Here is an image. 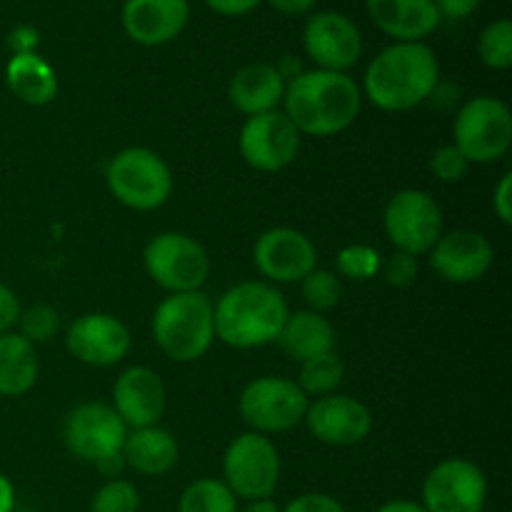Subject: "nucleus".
<instances>
[{
  "label": "nucleus",
  "mask_w": 512,
  "mask_h": 512,
  "mask_svg": "<svg viewBox=\"0 0 512 512\" xmlns=\"http://www.w3.org/2000/svg\"><path fill=\"white\" fill-rule=\"evenodd\" d=\"M453 145L470 165L498 163L512 145V113L493 95H478L460 105L453 123Z\"/></svg>",
  "instance_id": "obj_7"
},
{
  "label": "nucleus",
  "mask_w": 512,
  "mask_h": 512,
  "mask_svg": "<svg viewBox=\"0 0 512 512\" xmlns=\"http://www.w3.org/2000/svg\"><path fill=\"white\" fill-rule=\"evenodd\" d=\"M283 512H348L338 498L328 493H303L290 500Z\"/></svg>",
  "instance_id": "obj_36"
},
{
  "label": "nucleus",
  "mask_w": 512,
  "mask_h": 512,
  "mask_svg": "<svg viewBox=\"0 0 512 512\" xmlns=\"http://www.w3.org/2000/svg\"><path fill=\"white\" fill-rule=\"evenodd\" d=\"M5 83L20 103L33 108L53 103L58 95V75L38 53L13 55L5 65Z\"/></svg>",
  "instance_id": "obj_25"
},
{
  "label": "nucleus",
  "mask_w": 512,
  "mask_h": 512,
  "mask_svg": "<svg viewBox=\"0 0 512 512\" xmlns=\"http://www.w3.org/2000/svg\"><path fill=\"white\" fill-rule=\"evenodd\" d=\"M40 375L38 350L18 333L0 335V395L23 398L35 388Z\"/></svg>",
  "instance_id": "obj_26"
},
{
  "label": "nucleus",
  "mask_w": 512,
  "mask_h": 512,
  "mask_svg": "<svg viewBox=\"0 0 512 512\" xmlns=\"http://www.w3.org/2000/svg\"><path fill=\"white\" fill-rule=\"evenodd\" d=\"M435 8H438L440 18H453V20H460V18H468V15H473L475 10L480 8V3L483 0H433Z\"/></svg>",
  "instance_id": "obj_40"
},
{
  "label": "nucleus",
  "mask_w": 512,
  "mask_h": 512,
  "mask_svg": "<svg viewBox=\"0 0 512 512\" xmlns=\"http://www.w3.org/2000/svg\"><path fill=\"white\" fill-rule=\"evenodd\" d=\"M238 498L218 478H198L183 490L178 512H238Z\"/></svg>",
  "instance_id": "obj_28"
},
{
  "label": "nucleus",
  "mask_w": 512,
  "mask_h": 512,
  "mask_svg": "<svg viewBox=\"0 0 512 512\" xmlns=\"http://www.w3.org/2000/svg\"><path fill=\"white\" fill-rule=\"evenodd\" d=\"M430 170H433V175L440 183H460L468 175L470 163L453 143H448L433 150V155H430Z\"/></svg>",
  "instance_id": "obj_34"
},
{
  "label": "nucleus",
  "mask_w": 512,
  "mask_h": 512,
  "mask_svg": "<svg viewBox=\"0 0 512 512\" xmlns=\"http://www.w3.org/2000/svg\"><path fill=\"white\" fill-rule=\"evenodd\" d=\"M253 263L265 283H303L318 268V248L303 230L270 228L255 240Z\"/></svg>",
  "instance_id": "obj_14"
},
{
  "label": "nucleus",
  "mask_w": 512,
  "mask_h": 512,
  "mask_svg": "<svg viewBox=\"0 0 512 512\" xmlns=\"http://www.w3.org/2000/svg\"><path fill=\"white\" fill-rule=\"evenodd\" d=\"M303 48L318 70L348 73L363 55V35L348 15L320 10L305 23Z\"/></svg>",
  "instance_id": "obj_15"
},
{
  "label": "nucleus",
  "mask_w": 512,
  "mask_h": 512,
  "mask_svg": "<svg viewBox=\"0 0 512 512\" xmlns=\"http://www.w3.org/2000/svg\"><path fill=\"white\" fill-rule=\"evenodd\" d=\"M303 300L308 310L325 315L328 310L338 308L343 300V280L333 270L315 268L308 278H303Z\"/></svg>",
  "instance_id": "obj_31"
},
{
  "label": "nucleus",
  "mask_w": 512,
  "mask_h": 512,
  "mask_svg": "<svg viewBox=\"0 0 512 512\" xmlns=\"http://www.w3.org/2000/svg\"><path fill=\"white\" fill-rule=\"evenodd\" d=\"M380 273H383L385 283L393 285V288H410L418 280V258L395 250L390 258H383Z\"/></svg>",
  "instance_id": "obj_35"
},
{
  "label": "nucleus",
  "mask_w": 512,
  "mask_h": 512,
  "mask_svg": "<svg viewBox=\"0 0 512 512\" xmlns=\"http://www.w3.org/2000/svg\"><path fill=\"white\" fill-rule=\"evenodd\" d=\"M10 48H13V55L18 53H35V45H38V33H35L33 28H28V25H23V28H15L13 33H10Z\"/></svg>",
  "instance_id": "obj_41"
},
{
  "label": "nucleus",
  "mask_w": 512,
  "mask_h": 512,
  "mask_svg": "<svg viewBox=\"0 0 512 512\" xmlns=\"http://www.w3.org/2000/svg\"><path fill=\"white\" fill-rule=\"evenodd\" d=\"M153 340L173 363H195L215 343L213 300L203 293H175L160 300L150 320Z\"/></svg>",
  "instance_id": "obj_4"
},
{
  "label": "nucleus",
  "mask_w": 512,
  "mask_h": 512,
  "mask_svg": "<svg viewBox=\"0 0 512 512\" xmlns=\"http://www.w3.org/2000/svg\"><path fill=\"white\" fill-rule=\"evenodd\" d=\"M478 55L490 70H508L512 65V23L498 18L483 28L478 38Z\"/></svg>",
  "instance_id": "obj_30"
},
{
  "label": "nucleus",
  "mask_w": 512,
  "mask_h": 512,
  "mask_svg": "<svg viewBox=\"0 0 512 512\" xmlns=\"http://www.w3.org/2000/svg\"><path fill=\"white\" fill-rule=\"evenodd\" d=\"M343 378L345 365L333 350V353L318 355V358L300 363V375L295 383L300 385V390H303L310 400H315L338 393V388L343 385Z\"/></svg>",
  "instance_id": "obj_27"
},
{
  "label": "nucleus",
  "mask_w": 512,
  "mask_h": 512,
  "mask_svg": "<svg viewBox=\"0 0 512 512\" xmlns=\"http://www.w3.org/2000/svg\"><path fill=\"white\" fill-rule=\"evenodd\" d=\"M125 438L128 425L108 403H83L65 415L63 443L68 453L103 473H118L125 465Z\"/></svg>",
  "instance_id": "obj_6"
},
{
  "label": "nucleus",
  "mask_w": 512,
  "mask_h": 512,
  "mask_svg": "<svg viewBox=\"0 0 512 512\" xmlns=\"http://www.w3.org/2000/svg\"><path fill=\"white\" fill-rule=\"evenodd\" d=\"M65 348L78 363L90 368H113L128 358L133 335L118 315L85 313L70 323Z\"/></svg>",
  "instance_id": "obj_16"
},
{
  "label": "nucleus",
  "mask_w": 512,
  "mask_h": 512,
  "mask_svg": "<svg viewBox=\"0 0 512 512\" xmlns=\"http://www.w3.org/2000/svg\"><path fill=\"white\" fill-rule=\"evenodd\" d=\"M365 5L375 28L395 43H425L443 20L433 0H365Z\"/></svg>",
  "instance_id": "obj_21"
},
{
  "label": "nucleus",
  "mask_w": 512,
  "mask_h": 512,
  "mask_svg": "<svg viewBox=\"0 0 512 512\" xmlns=\"http://www.w3.org/2000/svg\"><path fill=\"white\" fill-rule=\"evenodd\" d=\"M263 0H205L213 13L225 15V18H240V15L253 13Z\"/></svg>",
  "instance_id": "obj_39"
},
{
  "label": "nucleus",
  "mask_w": 512,
  "mask_h": 512,
  "mask_svg": "<svg viewBox=\"0 0 512 512\" xmlns=\"http://www.w3.org/2000/svg\"><path fill=\"white\" fill-rule=\"evenodd\" d=\"M440 65L425 43H393L380 50L365 68L363 95L385 113H405L438 90Z\"/></svg>",
  "instance_id": "obj_2"
},
{
  "label": "nucleus",
  "mask_w": 512,
  "mask_h": 512,
  "mask_svg": "<svg viewBox=\"0 0 512 512\" xmlns=\"http://www.w3.org/2000/svg\"><path fill=\"white\" fill-rule=\"evenodd\" d=\"M165 405H168L165 383L153 368L133 365L115 378L110 408L128 425V430L158 425L165 415Z\"/></svg>",
  "instance_id": "obj_19"
},
{
  "label": "nucleus",
  "mask_w": 512,
  "mask_h": 512,
  "mask_svg": "<svg viewBox=\"0 0 512 512\" xmlns=\"http://www.w3.org/2000/svg\"><path fill=\"white\" fill-rule=\"evenodd\" d=\"M140 493L130 480L110 478L95 490L88 512H138Z\"/></svg>",
  "instance_id": "obj_32"
},
{
  "label": "nucleus",
  "mask_w": 512,
  "mask_h": 512,
  "mask_svg": "<svg viewBox=\"0 0 512 512\" xmlns=\"http://www.w3.org/2000/svg\"><path fill=\"white\" fill-rule=\"evenodd\" d=\"M383 228L398 253L423 258L445 233V215L428 190L405 188L385 205Z\"/></svg>",
  "instance_id": "obj_11"
},
{
  "label": "nucleus",
  "mask_w": 512,
  "mask_h": 512,
  "mask_svg": "<svg viewBox=\"0 0 512 512\" xmlns=\"http://www.w3.org/2000/svg\"><path fill=\"white\" fill-rule=\"evenodd\" d=\"M238 512H283V508H280L273 498H265V500H250V503H245L243 508H238Z\"/></svg>",
  "instance_id": "obj_45"
},
{
  "label": "nucleus",
  "mask_w": 512,
  "mask_h": 512,
  "mask_svg": "<svg viewBox=\"0 0 512 512\" xmlns=\"http://www.w3.org/2000/svg\"><path fill=\"white\" fill-rule=\"evenodd\" d=\"M310 398L300 385L280 375H260L250 380L238 400V410L250 433L278 435L303 425Z\"/></svg>",
  "instance_id": "obj_9"
},
{
  "label": "nucleus",
  "mask_w": 512,
  "mask_h": 512,
  "mask_svg": "<svg viewBox=\"0 0 512 512\" xmlns=\"http://www.w3.org/2000/svg\"><path fill=\"white\" fill-rule=\"evenodd\" d=\"M430 268L440 280L470 285L483 280L495 263V248L478 230H450L430 250Z\"/></svg>",
  "instance_id": "obj_18"
},
{
  "label": "nucleus",
  "mask_w": 512,
  "mask_h": 512,
  "mask_svg": "<svg viewBox=\"0 0 512 512\" xmlns=\"http://www.w3.org/2000/svg\"><path fill=\"white\" fill-rule=\"evenodd\" d=\"M285 80L270 63L243 65L228 83V100L245 118L270 113L283 105Z\"/></svg>",
  "instance_id": "obj_22"
},
{
  "label": "nucleus",
  "mask_w": 512,
  "mask_h": 512,
  "mask_svg": "<svg viewBox=\"0 0 512 512\" xmlns=\"http://www.w3.org/2000/svg\"><path fill=\"white\" fill-rule=\"evenodd\" d=\"M380 268H383V255L378 248L365 243L345 245L335 255V270L338 278L353 280V283H368V280L378 278Z\"/></svg>",
  "instance_id": "obj_29"
},
{
  "label": "nucleus",
  "mask_w": 512,
  "mask_h": 512,
  "mask_svg": "<svg viewBox=\"0 0 512 512\" xmlns=\"http://www.w3.org/2000/svg\"><path fill=\"white\" fill-rule=\"evenodd\" d=\"M363 108V90L348 73L333 70H303L285 83L283 113L310 138H333L345 133L358 120Z\"/></svg>",
  "instance_id": "obj_1"
},
{
  "label": "nucleus",
  "mask_w": 512,
  "mask_h": 512,
  "mask_svg": "<svg viewBox=\"0 0 512 512\" xmlns=\"http://www.w3.org/2000/svg\"><path fill=\"white\" fill-rule=\"evenodd\" d=\"M420 505L428 512H483L488 478L468 458H445L423 480Z\"/></svg>",
  "instance_id": "obj_12"
},
{
  "label": "nucleus",
  "mask_w": 512,
  "mask_h": 512,
  "mask_svg": "<svg viewBox=\"0 0 512 512\" xmlns=\"http://www.w3.org/2000/svg\"><path fill=\"white\" fill-rule=\"evenodd\" d=\"M123 30L133 43L158 48L178 38L190 20L188 0H125Z\"/></svg>",
  "instance_id": "obj_20"
},
{
  "label": "nucleus",
  "mask_w": 512,
  "mask_h": 512,
  "mask_svg": "<svg viewBox=\"0 0 512 512\" xmlns=\"http://www.w3.org/2000/svg\"><path fill=\"white\" fill-rule=\"evenodd\" d=\"M493 210L503 225H512V175H500L493 190Z\"/></svg>",
  "instance_id": "obj_38"
},
{
  "label": "nucleus",
  "mask_w": 512,
  "mask_h": 512,
  "mask_svg": "<svg viewBox=\"0 0 512 512\" xmlns=\"http://www.w3.org/2000/svg\"><path fill=\"white\" fill-rule=\"evenodd\" d=\"M180 445L170 430L160 425L128 430L123 445V463L143 478H163L178 465Z\"/></svg>",
  "instance_id": "obj_23"
},
{
  "label": "nucleus",
  "mask_w": 512,
  "mask_h": 512,
  "mask_svg": "<svg viewBox=\"0 0 512 512\" xmlns=\"http://www.w3.org/2000/svg\"><path fill=\"white\" fill-rule=\"evenodd\" d=\"M268 3L283 15H305L315 8L318 0H268Z\"/></svg>",
  "instance_id": "obj_42"
},
{
  "label": "nucleus",
  "mask_w": 512,
  "mask_h": 512,
  "mask_svg": "<svg viewBox=\"0 0 512 512\" xmlns=\"http://www.w3.org/2000/svg\"><path fill=\"white\" fill-rule=\"evenodd\" d=\"M280 453L268 435L243 433L223 453V483L238 500L273 498L280 485Z\"/></svg>",
  "instance_id": "obj_10"
},
{
  "label": "nucleus",
  "mask_w": 512,
  "mask_h": 512,
  "mask_svg": "<svg viewBox=\"0 0 512 512\" xmlns=\"http://www.w3.org/2000/svg\"><path fill=\"white\" fill-rule=\"evenodd\" d=\"M375 512H428V510H425L420 503H415V500L400 498V500H390V503L380 505Z\"/></svg>",
  "instance_id": "obj_44"
},
{
  "label": "nucleus",
  "mask_w": 512,
  "mask_h": 512,
  "mask_svg": "<svg viewBox=\"0 0 512 512\" xmlns=\"http://www.w3.org/2000/svg\"><path fill=\"white\" fill-rule=\"evenodd\" d=\"M278 345L290 360L305 363L335 350V328L325 315L313 310L290 313L278 335Z\"/></svg>",
  "instance_id": "obj_24"
},
{
  "label": "nucleus",
  "mask_w": 512,
  "mask_h": 512,
  "mask_svg": "<svg viewBox=\"0 0 512 512\" xmlns=\"http://www.w3.org/2000/svg\"><path fill=\"white\" fill-rule=\"evenodd\" d=\"M105 185L120 205L138 213L163 208L173 195V170L150 148H125L110 158Z\"/></svg>",
  "instance_id": "obj_5"
},
{
  "label": "nucleus",
  "mask_w": 512,
  "mask_h": 512,
  "mask_svg": "<svg viewBox=\"0 0 512 512\" xmlns=\"http://www.w3.org/2000/svg\"><path fill=\"white\" fill-rule=\"evenodd\" d=\"M303 423L318 443L330 448H353L373 433V413L368 405L353 395L340 393L310 400Z\"/></svg>",
  "instance_id": "obj_17"
},
{
  "label": "nucleus",
  "mask_w": 512,
  "mask_h": 512,
  "mask_svg": "<svg viewBox=\"0 0 512 512\" xmlns=\"http://www.w3.org/2000/svg\"><path fill=\"white\" fill-rule=\"evenodd\" d=\"M303 135L283 110L245 118L238 135V148L245 163L258 173H280L298 158Z\"/></svg>",
  "instance_id": "obj_13"
},
{
  "label": "nucleus",
  "mask_w": 512,
  "mask_h": 512,
  "mask_svg": "<svg viewBox=\"0 0 512 512\" xmlns=\"http://www.w3.org/2000/svg\"><path fill=\"white\" fill-rule=\"evenodd\" d=\"M18 328V335H23L28 343H48V340L58 335L60 315L53 305H30V308H23V313H20Z\"/></svg>",
  "instance_id": "obj_33"
},
{
  "label": "nucleus",
  "mask_w": 512,
  "mask_h": 512,
  "mask_svg": "<svg viewBox=\"0 0 512 512\" xmlns=\"http://www.w3.org/2000/svg\"><path fill=\"white\" fill-rule=\"evenodd\" d=\"M290 308L278 285L245 280L225 290L213 305L215 340L235 350H255L278 343Z\"/></svg>",
  "instance_id": "obj_3"
},
{
  "label": "nucleus",
  "mask_w": 512,
  "mask_h": 512,
  "mask_svg": "<svg viewBox=\"0 0 512 512\" xmlns=\"http://www.w3.org/2000/svg\"><path fill=\"white\" fill-rule=\"evenodd\" d=\"M20 313H23V305H20L18 293L5 283H0V335L13 333Z\"/></svg>",
  "instance_id": "obj_37"
},
{
  "label": "nucleus",
  "mask_w": 512,
  "mask_h": 512,
  "mask_svg": "<svg viewBox=\"0 0 512 512\" xmlns=\"http://www.w3.org/2000/svg\"><path fill=\"white\" fill-rule=\"evenodd\" d=\"M0 512H15V488L3 473H0Z\"/></svg>",
  "instance_id": "obj_43"
},
{
  "label": "nucleus",
  "mask_w": 512,
  "mask_h": 512,
  "mask_svg": "<svg viewBox=\"0 0 512 512\" xmlns=\"http://www.w3.org/2000/svg\"><path fill=\"white\" fill-rule=\"evenodd\" d=\"M143 268L158 288L168 290V295H175L203 290L213 263H210L208 250L193 235L170 230V233L155 235L145 245Z\"/></svg>",
  "instance_id": "obj_8"
}]
</instances>
